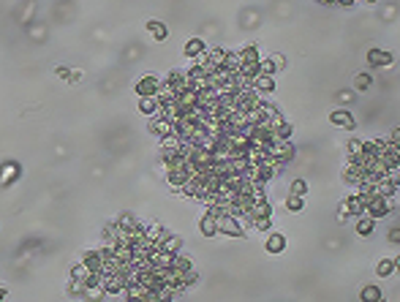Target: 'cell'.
I'll return each instance as SVG.
<instances>
[{
  "instance_id": "cell-1",
  "label": "cell",
  "mask_w": 400,
  "mask_h": 302,
  "mask_svg": "<svg viewBox=\"0 0 400 302\" xmlns=\"http://www.w3.org/2000/svg\"><path fill=\"white\" fill-rule=\"evenodd\" d=\"M365 199V215H370V218H384V215H390V210L395 207V199L392 196H379V194H373V196H362Z\"/></svg>"
},
{
  "instance_id": "cell-2",
  "label": "cell",
  "mask_w": 400,
  "mask_h": 302,
  "mask_svg": "<svg viewBox=\"0 0 400 302\" xmlns=\"http://www.w3.org/2000/svg\"><path fill=\"white\" fill-rule=\"evenodd\" d=\"M267 153H270L278 164H289V161L294 158V147L289 144V139H278V142H272Z\"/></svg>"
},
{
  "instance_id": "cell-3",
  "label": "cell",
  "mask_w": 400,
  "mask_h": 302,
  "mask_svg": "<svg viewBox=\"0 0 400 302\" xmlns=\"http://www.w3.org/2000/svg\"><path fill=\"white\" fill-rule=\"evenodd\" d=\"M218 231H221V234H229V237H242V234H245L242 226H240V218L229 215V212L218 215Z\"/></svg>"
},
{
  "instance_id": "cell-4",
  "label": "cell",
  "mask_w": 400,
  "mask_h": 302,
  "mask_svg": "<svg viewBox=\"0 0 400 302\" xmlns=\"http://www.w3.org/2000/svg\"><path fill=\"white\" fill-rule=\"evenodd\" d=\"M329 120H332L335 125H340V128H346V131H354V125H357L349 109H332V112H329Z\"/></svg>"
},
{
  "instance_id": "cell-5",
  "label": "cell",
  "mask_w": 400,
  "mask_h": 302,
  "mask_svg": "<svg viewBox=\"0 0 400 302\" xmlns=\"http://www.w3.org/2000/svg\"><path fill=\"white\" fill-rule=\"evenodd\" d=\"M158 87H161V82L155 77H142L136 82V96L139 98H144V96H155L158 93Z\"/></svg>"
},
{
  "instance_id": "cell-6",
  "label": "cell",
  "mask_w": 400,
  "mask_h": 302,
  "mask_svg": "<svg viewBox=\"0 0 400 302\" xmlns=\"http://www.w3.org/2000/svg\"><path fill=\"white\" fill-rule=\"evenodd\" d=\"M180 245H183V240H180L177 234H161V240H158L161 253H169V256H175L180 251Z\"/></svg>"
},
{
  "instance_id": "cell-7",
  "label": "cell",
  "mask_w": 400,
  "mask_h": 302,
  "mask_svg": "<svg viewBox=\"0 0 400 302\" xmlns=\"http://www.w3.org/2000/svg\"><path fill=\"white\" fill-rule=\"evenodd\" d=\"M343 212H349V215H354V218H359V215H365V199L362 196H349V199L343 201V207H340Z\"/></svg>"
},
{
  "instance_id": "cell-8",
  "label": "cell",
  "mask_w": 400,
  "mask_h": 302,
  "mask_svg": "<svg viewBox=\"0 0 400 302\" xmlns=\"http://www.w3.org/2000/svg\"><path fill=\"white\" fill-rule=\"evenodd\" d=\"M368 63L370 66H392L395 63V57H392V52H384V49H370L368 52Z\"/></svg>"
},
{
  "instance_id": "cell-9",
  "label": "cell",
  "mask_w": 400,
  "mask_h": 302,
  "mask_svg": "<svg viewBox=\"0 0 400 302\" xmlns=\"http://www.w3.org/2000/svg\"><path fill=\"white\" fill-rule=\"evenodd\" d=\"M343 177H346V183H351V185H359L365 180V169L357 164V161H349V166H346V172H343Z\"/></svg>"
},
{
  "instance_id": "cell-10",
  "label": "cell",
  "mask_w": 400,
  "mask_h": 302,
  "mask_svg": "<svg viewBox=\"0 0 400 302\" xmlns=\"http://www.w3.org/2000/svg\"><path fill=\"white\" fill-rule=\"evenodd\" d=\"M82 264L88 267V270H93V272H101L106 261L101 259V251H88V253L82 256Z\"/></svg>"
},
{
  "instance_id": "cell-11",
  "label": "cell",
  "mask_w": 400,
  "mask_h": 302,
  "mask_svg": "<svg viewBox=\"0 0 400 302\" xmlns=\"http://www.w3.org/2000/svg\"><path fill=\"white\" fill-rule=\"evenodd\" d=\"M158 109H161V103H158V98H155V96L139 98V112H142V114H150V117H155V114H158Z\"/></svg>"
},
{
  "instance_id": "cell-12",
  "label": "cell",
  "mask_w": 400,
  "mask_h": 302,
  "mask_svg": "<svg viewBox=\"0 0 400 302\" xmlns=\"http://www.w3.org/2000/svg\"><path fill=\"white\" fill-rule=\"evenodd\" d=\"M199 231L204 237H215L218 234V218L212 215V212H207V215L199 220Z\"/></svg>"
},
{
  "instance_id": "cell-13",
  "label": "cell",
  "mask_w": 400,
  "mask_h": 302,
  "mask_svg": "<svg viewBox=\"0 0 400 302\" xmlns=\"http://www.w3.org/2000/svg\"><path fill=\"white\" fill-rule=\"evenodd\" d=\"M150 131H153L155 136H164V133H169V131H172V123L164 117V114H155V117L150 120Z\"/></svg>"
},
{
  "instance_id": "cell-14",
  "label": "cell",
  "mask_w": 400,
  "mask_h": 302,
  "mask_svg": "<svg viewBox=\"0 0 400 302\" xmlns=\"http://www.w3.org/2000/svg\"><path fill=\"white\" fill-rule=\"evenodd\" d=\"M237 57H240V66H248V63H259V60H262V57H259V46L256 44L240 49V52H237Z\"/></svg>"
},
{
  "instance_id": "cell-15",
  "label": "cell",
  "mask_w": 400,
  "mask_h": 302,
  "mask_svg": "<svg viewBox=\"0 0 400 302\" xmlns=\"http://www.w3.org/2000/svg\"><path fill=\"white\" fill-rule=\"evenodd\" d=\"M264 248L270 253H283V251H286V237H283V234H270V237H267V242H264Z\"/></svg>"
},
{
  "instance_id": "cell-16",
  "label": "cell",
  "mask_w": 400,
  "mask_h": 302,
  "mask_svg": "<svg viewBox=\"0 0 400 302\" xmlns=\"http://www.w3.org/2000/svg\"><path fill=\"white\" fill-rule=\"evenodd\" d=\"M191 172L188 169H169V185L172 188H183L185 183H188Z\"/></svg>"
},
{
  "instance_id": "cell-17",
  "label": "cell",
  "mask_w": 400,
  "mask_h": 302,
  "mask_svg": "<svg viewBox=\"0 0 400 302\" xmlns=\"http://www.w3.org/2000/svg\"><path fill=\"white\" fill-rule=\"evenodd\" d=\"M373 229H376V220L370 218V215H359L357 220V234L359 237H370L373 234Z\"/></svg>"
},
{
  "instance_id": "cell-18",
  "label": "cell",
  "mask_w": 400,
  "mask_h": 302,
  "mask_svg": "<svg viewBox=\"0 0 400 302\" xmlns=\"http://www.w3.org/2000/svg\"><path fill=\"white\" fill-rule=\"evenodd\" d=\"M253 90H256L259 96H267V93L275 90V82H272V77H256L253 79Z\"/></svg>"
},
{
  "instance_id": "cell-19",
  "label": "cell",
  "mask_w": 400,
  "mask_h": 302,
  "mask_svg": "<svg viewBox=\"0 0 400 302\" xmlns=\"http://www.w3.org/2000/svg\"><path fill=\"white\" fill-rule=\"evenodd\" d=\"M199 55H204V41L201 38H191L185 44V57H199Z\"/></svg>"
},
{
  "instance_id": "cell-20",
  "label": "cell",
  "mask_w": 400,
  "mask_h": 302,
  "mask_svg": "<svg viewBox=\"0 0 400 302\" xmlns=\"http://www.w3.org/2000/svg\"><path fill=\"white\" fill-rule=\"evenodd\" d=\"M395 270H398V259H384L379 267H376V275H379V278H390Z\"/></svg>"
},
{
  "instance_id": "cell-21",
  "label": "cell",
  "mask_w": 400,
  "mask_h": 302,
  "mask_svg": "<svg viewBox=\"0 0 400 302\" xmlns=\"http://www.w3.org/2000/svg\"><path fill=\"white\" fill-rule=\"evenodd\" d=\"M180 147V136L175 131H169V133H164V136H161V150H164V153H169V150H177Z\"/></svg>"
},
{
  "instance_id": "cell-22",
  "label": "cell",
  "mask_w": 400,
  "mask_h": 302,
  "mask_svg": "<svg viewBox=\"0 0 400 302\" xmlns=\"http://www.w3.org/2000/svg\"><path fill=\"white\" fill-rule=\"evenodd\" d=\"M147 30L150 33H153V38H155V41H164V38H166V33H169V30H166V25H164V22H147Z\"/></svg>"
},
{
  "instance_id": "cell-23",
  "label": "cell",
  "mask_w": 400,
  "mask_h": 302,
  "mask_svg": "<svg viewBox=\"0 0 400 302\" xmlns=\"http://www.w3.org/2000/svg\"><path fill=\"white\" fill-rule=\"evenodd\" d=\"M286 210H289V212H300V210H305V196L289 194V199H286Z\"/></svg>"
},
{
  "instance_id": "cell-24",
  "label": "cell",
  "mask_w": 400,
  "mask_h": 302,
  "mask_svg": "<svg viewBox=\"0 0 400 302\" xmlns=\"http://www.w3.org/2000/svg\"><path fill=\"white\" fill-rule=\"evenodd\" d=\"M161 234H164V229H161V223H153V226H144V237H147L150 242L161 240Z\"/></svg>"
},
{
  "instance_id": "cell-25",
  "label": "cell",
  "mask_w": 400,
  "mask_h": 302,
  "mask_svg": "<svg viewBox=\"0 0 400 302\" xmlns=\"http://www.w3.org/2000/svg\"><path fill=\"white\" fill-rule=\"evenodd\" d=\"M362 300H365V302H379V300H381L379 286H365V289H362Z\"/></svg>"
},
{
  "instance_id": "cell-26",
  "label": "cell",
  "mask_w": 400,
  "mask_h": 302,
  "mask_svg": "<svg viewBox=\"0 0 400 302\" xmlns=\"http://www.w3.org/2000/svg\"><path fill=\"white\" fill-rule=\"evenodd\" d=\"M278 71V66L272 60H259V77H272Z\"/></svg>"
},
{
  "instance_id": "cell-27",
  "label": "cell",
  "mask_w": 400,
  "mask_h": 302,
  "mask_svg": "<svg viewBox=\"0 0 400 302\" xmlns=\"http://www.w3.org/2000/svg\"><path fill=\"white\" fill-rule=\"evenodd\" d=\"M370 85H373L370 74H357V79H354V87H357V90H368Z\"/></svg>"
},
{
  "instance_id": "cell-28",
  "label": "cell",
  "mask_w": 400,
  "mask_h": 302,
  "mask_svg": "<svg viewBox=\"0 0 400 302\" xmlns=\"http://www.w3.org/2000/svg\"><path fill=\"white\" fill-rule=\"evenodd\" d=\"M359 153H362V142H359V139H351L349 142V161H357Z\"/></svg>"
},
{
  "instance_id": "cell-29",
  "label": "cell",
  "mask_w": 400,
  "mask_h": 302,
  "mask_svg": "<svg viewBox=\"0 0 400 302\" xmlns=\"http://www.w3.org/2000/svg\"><path fill=\"white\" fill-rule=\"evenodd\" d=\"M292 194L305 196V194H308V183H305V180H294V183H292Z\"/></svg>"
},
{
  "instance_id": "cell-30",
  "label": "cell",
  "mask_w": 400,
  "mask_h": 302,
  "mask_svg": "<svg viewBox=\"0 0 400 302\" xmlns=\"http://www.w3.org/2000/svg\"><path fill=\"white\" fill-rule=\"evenodd\" d=\"M253 226H256L259 231H270L272 220H270V218H256V220H253Z\"/></svg>"
},
{
  "instance_id": "cell-31",
  "label": "cell",
  "mask_w": 400,
  "mask_h": 302,
  "mask_svg": "<svg viewBox=\"0 0 400 302\" xmlns=\"http://www.w3.org/2000/svg\"><path fill=\"white\" fill-rule=\"evenodd\" d=\"M270 60H272V63H275V66H278V68H283V66H286V60H283V57H281V55H275V57H270Z\"/></svg>"
},
{
  "instance_id": "cell-32",
  "label": "cell",
  "mask_w": 400,
  "mask_h": 302,
  "mask_svg": "<svg viewBox=\"0 0 400 302\" xmlns=\"http://www.w3.org/2000/svg\"><path fill=\"white\" fill-rule=\"evenodd\" d=\"M398 237H400V231H398V229H392V231H390V240H392V242H398Z\"/></svg>"
},
{
  "instance_id": "cell-33",
  "label": "cell",
  "mask_w": 400,
  "mask_h": 302,
  "mask_svg": "<svg viewBox=\"0 0 400 302\" xmlns=\"http://www.w3.org/2000/svg\"><path fill=\"white\" fill-rule=\"evenodd\" d=\"M318 3H324V5H332V3H338V0H318Z\"/></svg>"
},
{
  "instance_id": "cell-34",
  "label": "cell",
  "mask_w": 400,
  "mask_h": 302,
  "mask_svg": "<svg viewBox=\"0 0 400 302\" xmlns=\"http://www.w3.org/2000/svg\"><path fill=\"white\" fill-rule=\"evenodd\" d=\"M338 3H340V5H351L354 0H338Z\"/></svg>"
},
{
  "instance_id": "cell-35",
  "label": "cell",
  "mask_w": 400,
  "mask_h": 302,
  "mask_svg": "<svg viewBox=\"0 0 400 302\" xmlns=\"http://www.w3.org/2000/svg\"><path fill=\"white\" fill-rule=\"evenodd\" d=\"M3 297H5V289H3V286H0V300H3Z\"/></svg>"
},
{
  "instance_id": "cell-36",
  "label": "cell",
  "mask_w": 400,
  "mask_h": 302,
  "mask_svg": "<svg viewBox=\"0 0 400 302\" xmlns=\"http://www.w3.org/2000/svg\"><path fill=\"white\" fill-rule=\"evenodd\" d=\"M368 3H376V0H368Z\"/></svg>"
}]
</instances>
